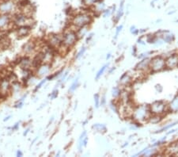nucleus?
Returning a JSON list of instances; mask_svg holds the SVG:
<instances>
[{
  "mask_svg": "<svg viewBox=\"0 0 178 157\" xmlns=\"http://www.w3.org/2000/svg\"><path fill=\"white\" fill-rule=\"evenodd\" d=\"M150 116V109L147 105H139L132 110V118L139 123L147 121Z\"/></svg>",
  "mask_w": 178,
  "mask_h": 157,
  "instance_id": "obj_1",
  "label": "nucleus"
},
{
  "mask_svg": "<svg viewBox=\"0 0 178 157\" xmlns=\"http://www.w3.org/2000/svg\"><path fill=\"white\" fill-rule=\"evenodd\" d=\"M92 22V17L88 13H79L73 18L72 24L78 28L86 26Z\"/></svg>",
  "mask_w": 178,
  "mask_h": 157,
  "instance_id": "obj_2",
  "label": "nucleus"
},
{
  "mask_svg": "<svg viewBox=\"0 0 178 157\" xmlns=\"http://www.w3.org/2000/svg\"><path fill=\"white\" fill-rule=\"evenodd\" d=\"M17 10V4L14 0H0V14H11Z\"/></svg>",
  "mask_w": 178,
  "mask_h": 157,
  "instance_id": "obj_3",
  "label": "nucleus"
},
{
  "mask_svg": "<svg viewBox=\"0 0 178 157\" xmlns=\"http://www.w3.org/2000/svg\"><path fill=\"white\" fill-rule=\"evenodd\" d=\"M78 40V35L76 32L73 30H68L62 37V44L66 48H71L76 43Z\"/></svg>",
  "mask_w": 178,
  "mask_h": 157,
  "instance_id": "obj_4",
  "label": "nucleus"
},
{
  "mask_svg": "<svg viewBox=\"0 0 178 157\" xmlns=\"http://www.w3.org/2000/svg\"><path fill=\"white\" fill-rule=\"evenodd\" d=\"M149 68L152 72H157L163 70L165 68V60L161 56H156L150 60Z\"/></svg>",
  "mask_w": 178,
  "mask_h": 157,
  "instance_id": "obj_5",
  "label": "nucleus"
},
{
  "mask_svg": "<svg viewBox=\"0 0 178 157\" xmlns=\"http://www.w3.org/2000/svg\"><path fill=\"white\" fill-rule=\"evenodd\" d=\"M167 105L165 102L158 101L155 102L150 105L149 107L150 112L151 114H157V115H162L166 110Z\"/></svg>",
  "mask_w": 178,
  "mask_h": 157,
  "instance_id": "obj_6",
  "label": "nucleus"
},
{
  "mask_svg": "<svg viewBox=\"0 0 178 157\" xmlns=\"http://www.w3.org/2000/svg\"><path fill=\"white\" fill-rule=\"evenodd\" d=\"M12 23H13V20L10 15L0 14V31L8 30Z\"/></svg>",
  "mask_w": 178,
  "mask_h": 157,
  "instance_id": "obj_7",
  "label": "nucleus"
},
{
  "mask_svg": "<svg viewBox=\"0 0 178 157\" xmlns=\"http://www.w3.org/2000/svg\"><path fill=\"white\" fill-rule=\"evenodd\" d=\"M11 90V83L7 78H2L0 80V95L6 96L7 94L10 92Z\"/></svg>",
  "mask_w": 178,
  "mask_h": 157,
  "instance_id": "obj_8",
  "label": "nucleus"
},
{
  "mask_svg": "<svg viewBox=\"0 0 178 157\" xmlns=\"http://www.w3.org/2000/svg\"><path fill=\"white\" fill-rule=\"evenodd\" d=\"M36 70V74L39 77H44L48 76L51 72V65L49 64L42 63L41 65L37 67Z\"/></svg>",
  "mask_w": 178,
  "mask_h": 157,
  "instance_id": "obj_9",
  "label": "nucleus"
},
{
  "mask_svg": "<svg viewBox=\"0 0 178 157\" xmlns=\"http://www.w3.org/2000/svg\"><path fill=\"white\" fill-rule=\"evenodd\" d=\"M31 31V27L30 26H18L16 33L19 38H23L29 35Z\"/></svg>",
  "mask_w": 178,
  "mask_h": 157,
  "instance_id": "obj_10",
  "label": "nucleus"
},
{
  "mask_svg": "<svg viewBox=\"0 0 178 157\" xmlns=\"http://www.w3.org/2000/svg\"><path fill=\"white\" fill-rule=\"evenodd\" d=\"M178 65V56L172 55L165 60V67L168 68H174Z\"/></svg>",
  "mask_w": 178,
  "mask_h": 157,
  "instance_id": "obj_11",
  "label": "nucleus"
},
{
  "mask_svg": "<svg viewBox=\"0 0 178 157\" xmlns=\"http://www.w3.org/2000/svg\"><path fill=\"white\" fill-rule=\"evenodd\" d=\"M48 42L53 48H59V45L62 44V37H59V35H52L49 38Z\"/></svg>",
  "mask_w": 178,
  "mask_h": 157,
  "instance_id": "obj_12",
  "label": "nucleus"
},
{
  "mask_svg": "<svg viewBox=\"0 0 178 157\" xmlns=\"http://www.w3.org/2000/svg\"><path fill=\"white\" fill-rule=\"evenodd\" d=\"M32 62L33 60H31L30 57L25 56L19 61V67L22 69H30L32 67Z\"/></svg>",
  "mask_w": 178,
  "mask_h": 157,
  "instance_id": "obj_13",
  "label": "nucleus"
},
{
  "mask_svg": "<svg viewBox=\"0 0 178 157\" xmlns=\"http://www.w3.org/2000/svg\"><path fill=\"white\" fill-rule=\"evenodd\" d=\"M150 60L149 58H144L142 61H140L137 65H136V70L144 71L147 69L150 66Z\"/></svg>",
  "mask_w": 178,
  "mask_h": 157,
  "instance_id": "obj_14",
  "label": "nucleus"
},
{
  "mask_svg": "<svg viewBox=\"0 0 178 157\" xmlns=\"http://www.w3.org/2000/svg\"><path fill=\"white\" fill-rule=\"evenodd\" d=\"M36 44L35 43L33 42V41H29L28 43H26V44L23 47V52L26 54H30L31 52H33L34 49H35Z\"/></svg>",
  "mask_w": 178,
  "mask_h": 157,
  "instance_id": "obj_15",
  "label": "nucleus"
},
{
  "mask_svg": "<svg viewBox=\"0 0 178 157\" xmlns=\"http://www.w3.org/2000/svg\"><path fill=\"white\" fill-rule=\"evenodd\" d=\"M131 82H132V77L128 73H125V74L121 76V80H120V83L122 86H128Z\"/></svg>",
  "mask_w": 178,
  "mask_h": 157,
  "instance_id": "obj_16",
  "label": "nucleus"
},
{
  "mask_svg": "<svg viewBox=\"0 0 178 157\" xmlns=\"http://www.w3.org/2000/svg\"><path fill=\"white\" fill-rule=\"evenodd\" d=\"M169 110L172 111V112H176L178 110V95L175 97L172 102L169 103Z\"/></svg>",
  "mask_w": 178,
  "mask_h": 157,
  "instance_id": "obj_17",
  "label": "nucleus"
},
{
  "mask_svg": "<svg viewBox=\"0 0 178 157\" xmlns=\"http://www.w3.org/2000/svg\"><path fill=\"white\" fill-rule=\"evenodd\" d=\"M87 26H83V27L79 28L78 31L77 32V35H78V37H82L85 35V33H87Z\"/></svg>",
  "mask_w": 178,
  "mask_h": 157,
  "instance_id": "obj_18",
  "label": "nucleus"
},
{
  "mask_svg": "<svg viewBox=\"0 0 178 157\" xmlns=\"http://www.w3.org/2000/svg\"><path fill=\"white\" fill-rule=\"evenodd\" d=\"M161 115H157V114H152V116L149 118L148 120L152 123H158L161 121Z\"/></svg>",
  "mask_w": 178,
  "mask_h": 157,
  "instance_id": "obj_19",
  "label": "nucleus"
},
{
  "mask_svg": "<svg viewBox=\"0 0 178 157\" xmlns=\"http://www.w3.org/2000/svg\"><path fill=\"white\" fill-rule=\"evenodd\" d=\"M82 1L84 5L86 6H94L97 2H100L101 0H82Z\"/></svg>",
  "mask_w": 178,
  "mask_h": 157,
  "instance_id": "obj_20",
  "label": "nucleus"
},
{
  "mask_svg": "<svg viewBox=\"0 0 178 157\" xmlns=\"http://www.w3.org/2000/svg\"><path fill=\"white\" fill-rule=\"evenodd\" d=\"M173 38L174 37H173V35H172V33H167L166 34H164L163 35V41L167 43H169L172 41H173Z\"/></svg>",
  "mask_w": 178,
  "mask_h": 157,
  "instance_id": "obj_21",
  "label": "nucleus"
},
{
  "mask_svg": "<svg viewBox=\"0 0 178 157\" xmlns=\"http://www.w3.org/2000/svg\"><path fill=\"white\" fill-rule=\"evenodd\" d=\"M78 84H79V83H78V78H77L76 80L73 82V83L71 84V87H70L69 91H70V92H73V91H75L77 89V87H78Z\"/></svg>",
  "mask_w": 178,
  "mask_h": 157,
  "instance_id": "obj_22",
  "label": "nucleus"
},
{
  "mask_svg": "<svg viewBox=\"0 0 178 157\" xmlns=\"http://www.w3.org/2000/svg\"><path fill=\"white\" fill-rule=\"evenodd\" d=\"M93 129L98 132H105L106 130V127L102 124H95L93 126Z\"/></svg>",
  "mask_w": 178,
  "mask_h": 157,
  "instance_id": "obj_23",
  "label": "nucleus"
},
{
  "mask_svg": "<svg viewBox=\"0 0 178 157\" xmlns=\"http://www.w3.org/2000/svg\"><path fill=\"white\" fill-rule=\"evenodd\" d=\"M107 67H108V65H105V66L102 67L101 68L100 70H99V72H97V73L96 77H95V79H96V80H98L99 78H100L101 76L102 75H103V73L105 72V69H106V68H107Z\"/></svg>",
  "mask_w": 178,
  "mask_h": 157,
  "instance_id": "obj_24",
  "label": "nucleus"
},
{
  "mask_svg": "<svg viewBox=\"0 0 178 157\" xmlns=\"http://www.w3.org/2000/svg\"><path fill=\"white\" fill-rule=\"evenodd\" d=\"M85 136H86V132L84 131L79 138V144H78V148H79V149H81L82 147L83 146V139L85 138Z\"/></svg>",
  "mask_w": 178,
  "mask_h": 157,
  "instance_id": "obj_25",
  "label": "nucleus"
},
{
  "mask_svg": "<svg viewBox=\"0 0 178 157\" xmlns=\"http://www.w3.org/2000/svg\"><path fill=\"white\" fill-rule=\"evenodd\" d=\"M121 90L118 88V87H114L113 89V96L114 98H117L121 95Z\"/></svg>",
  "mask_w": 178,
  "mask_h": 157,
  "instance_id": "obj_26",
  "label": "nucleus"
},
{
  "mask_svg": "<svg viewBox=\"0 0 178 157\" xmlns=\"http://www.w3.org/2000/svg\"><path fill=\"white\" fill-rule=\"evenodd\" d=\"M85 47H82L81 49H80V51L79 52L77 53V55H76V59H79L80 57H82V56L84 55V53H85Z\"/></svg>",
  "mask_w": 178,
  "mask_h": 157,
  "instance_id": "obj_27",
  "label": "nucleus"
},
{
  "mask_svg": "<svg viewBox=\"0 0 178 157\" xmlns=\"http://www.w3.org/2000/svg\"><path fill=\"white\" fill-rule=\"evenodd\" d=\"M124 2H121V6H120V9H119V11H118V14H117V20H119L120 19V18L121 17V15H122L123 14V8H124Z\"/></svg>",
  "mask_w": 178,
  "mask_h": 157,
  "instance_id": "obj_28",
  "label": "nucleus"
},
{
  "mask_svg": "<svg viewBox=\"0 0 178 157\" xmlns=\"http://www.w3.org/2000/svg\"><path fill=\"white\" fill-rule=\"evenodd\" d=\"M176 122H175V123H172V124H170V125H169V126H165V127L162 128V129H161V130H160L159 131H158V133H161V132L165 131V130H169V129H170L171 127H172V126H174L175 125H176Z\"/></svg>",
  "mask_w": 178,
  "mask_h": 157,
  "instance_id": "obj_29",
  "label": "nucleus"
},
{
  "mask_svg": "<svg viewBox=\"0 0 178 157\" xmlns=\"http://www.w3.org/2000/svg\"><path fill=\"white\" fill-rule=\"evenodd\" d=\"M99 99H100V98H99V94H95L94 102H95V106H96V108H98V106H99Z\"/></svg>",
  "mask_w": 178,
  "mask_h": 157,
  "instance_id": "obj_30",
  "label": "nucleus"
},
{
  "mask_svg": "<svg viewBox=\"0 0 178 157\" xmlns=\"http://www.w3.org/2000/svg\"><path fill=\"white\" fill-rule=\"evenodd\" d=\"M46 81H47V79H45V80H43L42 81H41V82H40L39 84H38V85H37V87H36V88H35V91H37V90H38V89L41 88V87H42L43 84H45V83H46Z\"/></svg>",
  "mask_w": 178,
  "mask_h": 157,
  "instance_id": "obj_31",
  "label": "nucleus"
},
{
  "mask_svg": "<svg viewBox=\"0 0 178 157\" xmlns=\"http://www.w3.org/2000/svg\"><path fill=\"white\" fill-rule=\"evenodd\" d=\"M67 76H68V72H65V73H64V76H63V77H62L61 79H60V80H59V83H62V82L64 81L66 78H67Z\"/></svg>",
  "mask_w": 178,
  "mask_h": 157,
  "instance_id": "obj_32",
  "label": "nucleus"
},
{
  "mask_svg": "<svg viewBox=\"0 0 178 157\" xmlns=\"http://www.w3.org/2000/svg\"><path fill=\"white\" fill-rule=\"evenodd\" d=\"M122 28H123V26H118L117 27V33H116V37L118 36V34H119V33L121 31V30H122Z\"/></svg>",
  "mask_w": 178,
  "mask_h": 157,
  "instance_id": "obj_33",
  "label": "nucleus"
},
{
  "mask_svg": "<svg viewBox=\"0 0 178 157\" xmlns=\"http://www.w3.org/2000/svg\"><path fill=\"white\" fill-rule=\"evenodd\" d=\"M57 94H58V91H54L52 94V98H56V97L57 96Z\"/></svg>",
  "mask_w": 178,
  "mask_h": 157,
  "instance_id": "obj_34",
  "label": "nucleus"
},
{
  "mask_svg": "<svg viewBox=\"0 0 178 157\" xmlns=\"http://www.w3.org/2000/svg\"><path fill=\"white\" fill-rule=\"evenodd\" d=\"M23 155V153L22 152V151L21 150H18L17 152V156H18V157H21V156H22Z\"/></svg>",
  "mask_w": 178,
  "mask_h": 157,
  "instance_id": "obj_35",
  "label": "nucleus"
},
{
  "mask_svg": "<svg viewBox=\"0 0 178 157\" xmlns=\"http://www.w3.org/2000/svg\"><path fill=\"white\" fill-rule=\"evenodd\" d=\"M19 126V123H16V124L14 125V127H12V130H16L18 128Z\"/></svg>",
  "mask_w": 178,
  "mask_h": 157,
  "instance_id": "obj_36",
  "label": "nucleus"
},
{
  "mask_svg": "<svg viewBox=\"0 0 178 157\" xmlns=\"http://www.w3.org/2000/svg\"><path fill=\"white\" fill-rule=\"evenodd\" d=\"M29 131H30V129H27V130H26V131H25V133H24V134H23V135H24V136L27 135V133H29Z\"/></svg>",
  "mask_w": 178,
  "mask_h": 157,
  "instance_id": "obj_37",
  "label": "nucleus"
},
{
  "mask_svg": "<svg viewBox=\"0 0 178 157\" xmlns=\"http://www.w3.org/2000/svg\"><path fill=\"white\" fill-rule=\"evenodd\" d=\"M10 116H8V117H6V118H5V119H4V122H6V121H8L10 119Z\"/></svg>",
  "mask_w": 178,
  "mask_h": 157,
  "instance_id": "obj_38",
  "label": "nucleus"
},
{
  "mask_svg": "<svg viewBox=\"0 0 178 157\" xmlns=\"http://www.w3.org/2000/svg\"><path fill=\"white\" fill-rule=\"evenodd\" d=\"M135 30H136V28H135V27L131 28V32H132V33H133V32L135 31Z\"/></svg>",
  "mask_w": 178,
  "mask_h": 157,
  "instance_id": "obj_39",
  "label": "nucleus"
},
{
  "mask_svg": "<svg viewBox=\"0 0 178 157\" xmlns=\"http://www.w3.org/2000/svg\"><path fill=\"white\" fill-rule=\"evenodd\" d=\"M110 57V54H108V56H107V59H109V58Z\"/></svg>",
  "mask_w": 178,
  "mask_h": 157,
  "instance_id": "obj_40",
  "label": "nucleus"
}]
</instances>
